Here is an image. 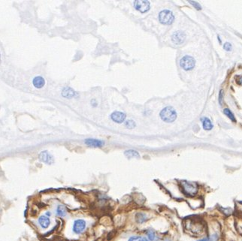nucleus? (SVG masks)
I'll return each mask as SVG.
<instances>
[{"label":"nucleus","mask_w":242,"mask_h":241,"mask_svg":"<svg viewBox=\"0 0 242 241\" xmlns=\"http://www.w3.org/2000/svg\"><path fill=\"white\" fill-rule=\"evenodd\" d=\"M160 117L164 122H172L177 118V114L171 107H166L160 112Z\"/></svg>","instance_id":"1"},{"label":"nucleus","mask_w":242,"mask_h":241,"mask_svg":"<svg viewBox=\"0 0 242 241\" xmlns=\"http://www.w3.org/2000/svg\"><path fill=\"white\" fill-rule=\"evenodd\" d=\"M181 186L183 192L189 196H194L198 192V186L194 183L188 181H181Z\"/></svg>","instance_id":"2"},{"label":"nucleus","mask_w":242,"mask_h":241,"mask_svg":"<svg viewBox=\"0 0 242 241\" xmlns=\"http://www.w3.org/2000/svg\"><path fill=\"white\" fill-rule=\"evenodd\" d=\"M196 61L193 57L190 56H185L182 58L180 61V65L184 70L189 71L195 67Z\"/></svg>","instance_id":"3"},{"label":"nucleus","mask_w":242,"mask_h":241,"mask_svg":"<svg viewBox=\"0 0 242 241\" xmlns=\"http://www.w3.org/2000/svg\"><path fill=\"white\" fill-rule=\"evenodd\" d=\"M174 17L172 12L169 10L162 11L159 14V21L163 24H171L174 21Z\"/></svg>","instance_id":"4"},{"label":"nucleus","mask_w":242,"mask_h":241,"mask_svg":"<svg viewBox=\"0 0 242 241\" xmlns=\"http://www.w3.org/2000/svg\"><path fill=\"white\" fill-rule=\"evenodd\" d=\"M86 227V223L84 220L83 219H77L74 222L73 224V231L76 235H80L85 230Z\"/></svg>","instance_id":"5"},{"label":"nucleus","mask_w":242,"mask_h":241,"mask_svg":"<svg viewBox=\"0 0 242 241\" xmlns=\"http://www.w3.org/2000/svg\"><path fill=\"white\" fill-rule=\"evenodd\" d=\"M134 6L141 13H144L150 9V2L148 1H135L134 2Z\"/></svg>","instance_id":"6"},{"label":"nucleus","mask_w":242,"mask_h":241,"mask_svg":"<svg viewBox=\"0 0 242 241\" xmlns=\"http://www.w3.org/2000/svg\"><path fill=\"white\" fill-rule=\"evenodd\" d=\"M186 38V35L185 33L181 31H177L174 32L171 36V40L172 42L175 45H181L184 43V40Z\"/></svg>","instance_id":"7"},{"label":"nucleus","mask_w":242,"mask_h":241,"mask_svg":"<svg viewBox=\"0 0 242 241\" xmlns=\"http://www.w3.org/2000/svg\"><path fill=\"white\" fill-rule=\"evenodd\" d=\"M111 117L114 122H116L117 123H121L126 119V114L122 112H120V111H115L111 115Z\"/></svg>","instance_id":"8"},{"label":"nucleus","mask_w":242,"mask_h":241,"mask_svg":"<svg viewBox=\"0 0 242 241\" xmlns=\"http://www.w3.org/2000/svg\"><path fill=\"white\" fill-rule=\"evenodd\" d=\"M39 159L42 161V162L47 164H49V165H51L52 163H53V156L50 155L47 151H42V152L39 154Z\"/></svg>","instance_id":"9"},{"label":"nucleus","mask_w":242,"mask_h":241,"mask_svg":"<svg viewBox=\"0 0 242 241\" xmlns=\"http://www.w3.org/2000/svg\"><path fill=\"white\" fill-rule=\"evenodd\" d=\"M84 142L86 145L93 147H102L104 145V142L102 140H96V139H86Z\"/></svg>","instance_id":"10"},{"label":"nucleus","mask_w":242,"mask_h":241,"mask_svg":"<svg viewBox=\"0 0 242 241\" xmlns=\"http://www.w3.org/2000/svg\"><path fill=\"white\" fill-rule=\"evenodd\" d=\"M38 223L39 225H41V227L45 229L48 228L49 227L50 224V218L46 216H41V217L38 218Z\"/></svg>","instance_id":"11"},{"label":"nucleus","mask_w":242,"mask_h":241,"mask_svg":"<svg viewBox=\"0 0 242 241\" xmlns=\"http://www.w3.org/2000/svg\"><path fill=\"white\" fill-rule=\"evenodd\" d=\"M32 83H33V85L35 86V87L40 89V88H42L44 86V85H45V81L42 77L38 76L35 77V78H34Z\"/></svg>","instance_id":"12"},{"label":"nucleus","mask_w":242,"mask_h":241,"mask_svg":"<svg viewBox=\"0 0 242 241\" xmlns=\"http://www.w3.org/2000/svg\"><path fill=\"white\" fill-rule=\"evenodd\" d=\"M202 122V126L205 130H211L213 128V124L211 121L207 117H202L201 119Z\"/></svg>","instance_id":"13"},{"label":"nucleus","mask_w":242,"mask_h":241,"mask_svg":"<svg viewBox=\"0 0 242 241\" xmlns=\"http://www.w3.org/2000/svg\"><path fill=\"white\" fill-rule=\"evenodd\" d=\"M56 215L60 217H66L67 214V210L66 208L65 207V206H63V205H58L57 207H56Z\"/></svg>","instance_id":"14"},{"label":"nucleus","mask_w":242,"mask_h":241,"mask_svg":"<svg viewBox=\"0 0 242 241\" xmlns=\"http://www.w3.org/2000/svg\"><path fill=\"white\" fill-rule=\"evenodd\" d=\"M62 95H63V97L65 98H68V99H71V98L73 97L75 95V91L69 87H66L65 89L63 90V93H62Z\"/></svg>","instance_id":"15"},{"label":"nucleus","mask_w":242,"mask_h":241,"mask_svg":"<svg viewBox=\"0 0 242 241\" xmlns=\"http://www.w3.org/2000/svg\"><path fill=\"white\" fill-rule=\"evenodd\" d=\"M148 217L144 213H138L135 216V220L138 224H142L148 220Z\"/></svg>","instance_id":"16"},{"label":"nucleus","mask_w":242,"mask_h":241,"mask_svg":"<svg viewBox=\"0 0 242 241\" xmlns=\"http://www.w3.org/2000/svg\"><path fill=\"white\" fill-rule=\"evenodd\" d=\"M125 155L127 156L128 158H140V155L137 151L130 150H126L124 153Z\"/></svg>","instance_id":"17"},{"label":"nucleus","mask_w":242,"mask_h":241,"mask_svg":"<svg viewBox=\"0 0 242 241\" xmlns=\"http://www.w3.org/2000/svg\"><path fill=\"white\" fill-rule=\"evenodd\" d=\"M223 113L225 116H227V117L229 118V119H231L232 122H236V117H235V116H234V114H232V112L230 111V110L228 109V108H225V109L223 110Z\"/></svg>","instance_id":"18"},{"label":"nucleus","mask_w":242,"mask_h":241,"mask_svg":"<svg viewBox=\"0 0 242 241\" xmlns=\"http://www.w3.org/2000/svg\"><path fill=\"white\" fill-rule=\"evenodd\" d=\"M147 236H148V239L149 241H154L156 239V234H155L154 231L152 229H148L146 231Z\"/></svg>","instance_id":"19"},{"label":"nucleus","mask_w":242,"mask_h":241,"mask_svg":"<svg viewBox=\"0 0 242 241\" xmlns=\"http://www.w3.org/2000/svg\"><path fill=\"white\" fill-rule=\"evenodd\" d=\"M128 241H149V240L145 237L142 236H133L131 237Z\"/></svg>","instance_id":"20"},{"label":"nucleus","mask_w":242,"mask_h":241,"mask_svg":"<svg viewBox=\"0 0 242 241\" xmlns=\"http://www.w3.org/2000/svg\"><path fill=\"white\" fill-rule=\"evenodd\" d=\"M217 240H218V235L217 234H214V235H211L208 237L203 238V239L199 240L197 241H217Z\"/></svg>","instance_id":"21"},{"label":"nucleus","mask_w":242,"mask_h":241,"mask_svg":"<svg viewBox=\"0 0 242 241\" xmlns=\"http://www.w3.org/2000/svg\"><path fill=\"white\" fill-rule=\"evenodd\" d=\"M126 126L128 129H133L135 127V122L133 120H128L126 122Z\"/></svg>","instance_id":"22"},{"label":"nucleus","mask_w":242,"mask_h":241,"mask_svg":"<svg viewBox=\"0 0 242 241\" xmlns=\"http://www.w3.org/2000/svg\"><path fill=\"white\" fill-rule=\"evenodd\" d=\"M189 2L192 5V6L194 7L195 8H196L197 10H201V9H202V7H201V5H199V3H198L197 2H195V1H189Z\"/></svg>","instance_id":"23"},{"label":"nucleus","mask_w":242,"mask_h":241,"mask_svg":"<svg viewBox=\"0 0 242 241\" xmlns=\"http://www.w3.org/2000/svg\"><path fill=\"white\" fill-rule=\"evenodd\" d=\"M223 49L225 50L226 51H230L232 50V45L229 42H225L223 45Z\"/></svg>","instance_id":"24"},{"label":"nucleus","mask_w":242,"mask_h":241,"mask_svg":"<svg viewBox=\"0 0 242 241\" xmlns=\"http://www.w3.org/2000/svg\"><path fill=\"white\" fill-rule=\"evenodd\" d=\"M223 96H224V93L223 91V90H220V93H219V103L220 104V105H222L223 104Z\"/></svg>","instance_id":"25"},{"label":"nucleus","mask_w":242,"mask_h":241,"mask_svg":"<svg viewBox=\"0 0 242 241\" xmlns=\"http://www.w3.org/2000/svg\"><path fill=\"white\" fill-rule=\"evenodd\" d=\"M236 82H237L238 84L242 85V77L238 76L237 78H236Z\"/></svg>","instance_id":"26"},{"label":"nucleus","mask_w":242,"mask_h":241,"mask_svg":"<svg viewBox=\"0 0 242 241\" xmlns=\"http://www.w3.org/2000/svg\"><path fill=\"white\" fill-rule=\"evenodd\" d=\"M46 217H51V213H50V211H47V213H46Z\"/></svg>","instance_id":"27"},{"label":"nucleus","mask_w":242,"mask_h":241,"mask_svg":"<svg viewBox=\"0 0 242 241\" xmlns=\"http://www.w3.org/2000/svg\"><path fill=\"white\" fill-rule=\"evenodd\" d=\"M0 63H1V58H0Z\"/></svg>","instance_id":"28"}]
</instances>
